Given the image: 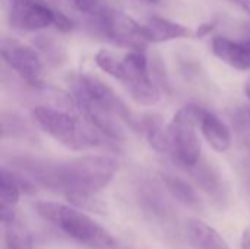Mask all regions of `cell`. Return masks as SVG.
<instances>
[{
    "instance_id": "5",
    "label": "cell",
    "mask_w": 250,
    "mask_h": 249,
    "mask_svg": "<svg viewBox=\"0 0 250 249\" xmlns=\"http://www.w3.org/2000/svg\"><path fill=\"white\" fill-rule=\"evenodd\" d=\"M125 78L122 84L130 97L141 106H154L160 101V90L151 78L148 59L144 50H132L123 57Z\"/></svg>"
},
{
    "instance_id": "23",
    "label": "cell",
    "mask_w": 250,
    "mask_h": 249,
    "mask_svg": "<svg viewBox=\"0 0 250 249\" xmlns=\"http://www.w3.org/2000/svg\"><path fill=\"white\" fill-rule=\"evenodd\" d=\"M230 1L239 6L245 13H248L250 16V0H230Z\"/></svg>"
},
{
    "instance_id": "24",
    "label": "cell",
    "mask_w": 250,
    "mask_h": 249,
    "mask_svg": "<svg viewBox=\"0 0 250 249\" xmlns=\"http://www.w3.org/2000/svg\"><path fill=\"white\" fill-rule=\"evenodd\" d=\"M242 249H250V229H246L242 235Z\"/></svg>"
},
{
    "instance_id": "26",
    "label": "cell",
    "mask_w": 250,
    "mask_h": 249,
    "mask_svg": "<svg viewBox=\"0 0 250 249\" xmlns=\"http://www.w3.org/2000/svg\"><path fill=\"white\" fill-rule=\"evenodd\" d=\"M10 1H18V0H10ZM37 1H45V3H51V4H56V0H37Z\"/></svg>"
},
{
    "instance_id": "13",
    "label": "cell",
    "mask_w": 250,
    "mask_h": 249,
    "mask_svg": "<svg viewBox=\"0 0 250 249\" xmlns=\"http://www.w3.org/2000/svg\"><path fill=\"white\" fill-rule=\"evenodd\" d=\"M21 186L16 179L15 172L7 167H1L0 170V214L1 222L15 216V207L21 198Z\"/></svg>"
},
{
    "instance_id": "8",
    "label": "cell",
    "mask_w": 250,
    "mask_h": 249,
    "mask_svg": "<svg viewBox=\"0 0 250 249\" xmlns=\"http://www.w3.org/2000/svg\"><path fill=\"white\" fill-rule=\"evenodd\" d=\"M95 28L113 43L132 50H144L148 44L144 37L142 23H138L133 18L116 9L104 21L97 23Z\"/></svg>"
},
{
    "instance_id": "27",
    "label": "cell",
    "mask_w": 250,
    "mask_h": 249,
    "mask_svg": "<svg viewBox=\"0 0 250 249\" xmlns=\"http://www.w3.org/2000/svg\"><path fill=\"white\" fill-rule=\"evenodd\" d=\"M146 3H158L160 0H145Z\"/></svg>"
},
{
    "instance_id": "9",
    "label": "cell",
    "mask_w": 250,
    "mask_h": 249,
    "mask_svg": "<svg viewBox=\"0 0 250 249\" xmlns=\"http://www.w3.org/2000/svg\"><path fill=\"white\" fill-rule=\"evenodd\" d=\"M196 120L198 128L201 129L207 142L217 151L226 153L231 147V131L230 128L211 110H207L196 104L188 106Z\"/></svg>"
},
{
    "instance_id": "2",
    "label": "cell",
    "mask_w": 250,
    "mask_h": 249,
    "mask_svg": "<svg viewBox=\"0 0 250 249\" xmlns=\"http://www.w3.org/2000/svg\"><path fill=\"white\" fill-rule=\"evenodd\" d=\"M34 208L40 217L81 245L92 249H111L116 245L114 238L100 223L78 210V207L53 201H37Z\"/></svg>"
},
{
    "instance_id": "20",
    "label": "cell",
    "mask_w": 250,
    "mask_h": 249,
    "mask_svg": "<svg viewBox=\"0 0 250 249\" xmlns=\"http://www.w3.org/2000/svg\"><path fill=\"white\" fill-rule=\"evenodd\" d=\"M233 125L240 136H243L245 139H250V106H243L234 112Z\"/></svg>"
},
{
    "instance_id": "17",
    "label": "cell",
    "mask_w": 250,
    "mask_h": 249,
    "mask_svg": "<svg viewBox=\"0 0 250 249\" xmlns=\"http://www.w3.org/2000/svg\"><path fill=\"white\" fill-rule=\"evenodd\" d=\"M70 3L78 12L88 16L94 26L104 21L113 10V7L108 6L105 0H70Z\"/></svg>"
},
{
    "instance_id": "12",
    "label": "cell",
    "mask_w": 250,
    "mask_h": 249,
    "mask_svg": "<svg viewBox=\"0 0 250 249\" xmlns=\"http://www.w3.org/2000/svg\"><path fill=\"white\" fill-rule=\"evenodd\" d=\"M185 229L189 241L196 249H231L214 227L199 219L188 220Z\"/></svg>"
},
{
    "instance_id": "15",
    "label": "cell",
    "mask_w": 250,
    "mask_h": 249,
    "mask_svg": "<svg viewBox=\"0 0 250 249\" xmlns=\"http://www.w3.org/2000/svg\"><path fill=\"white\" fill-rule=\"evenodd\" d=\"M161 181L167 191L183 205L192 208V210H201L202 208V200L196 189L188 183L185 179L174 176L171 173H161Z\"/></svg>"
},
{
    "instance_id": "7",
    "label": "cell",
    "mask_w": 250,
    "mask_h": 249,
    "mask_svg": "<svg viewBox=\"0 0 250 249\" xmlns=\"http://www.w3.org/2000/svg\"><path fill=\"white\" fill-rule=\"evenodd\" d=\"M57 10L59 9L56 4L51 3L37 0H18L10 1L7 16L13 28L25 32H34L54 26Z\"/></svg>"
},
{
    "instance_id": "25",
    "label": "cell",
    "mask_w": 250,
    "mask_h": 249,
    "mask_svg": "<svg viewBox=\"0 0 250 249\" xmlns=\"http://www.w3.org/2000/svg\"><path fill=\"white\" fill-rule=\"evenodd\" d=\"M245 94L248 95V98L250 100V78L245 82Z\"/></svg>"
},
{
    "instance_id": "19",
    "label": "cell",
    "mask_w": 250,
    "mask_h": 249,
    "mask_svg": "<svg viewBox=\"0 0 250 249\" xmlns=\"http://www.w3.org/2000/svg\"><path fill=\"white\" fill-rule=\"evenodd\" d=\"M64 195L73 207H78L81 210H88L92 213H104L105 211L104 203L101 200H98L95 197V194H92V192H67Z\"/></svg>"
},
{
    "instance_id": "3",
    "label": "cell",
    "mask_w": 250,
    "mask_h": 249,
    "mask_svg": "<svg viewBox=\"0 0 250 249\" xmlns=\"http://www.w3.org/2000/svg\"><path fill=\"white\" fill-rule=\"evenodd\" d=\"M32 117L47 135L73 151H86L100 145L95 128L83 126L63 110L38 106L32 110Z\"/></svg>"
},
{
    "instance_id": "22",
    "label": "cell",
    "mask_w": 250,
    "mask_h": 249,
    "mask_svg": "<svg viewBox=\"0 0 250 249\" xmlns=\"http://www.w3.org/2000/svg\"><path fill=\"white\" fill-rule=\"evenodd\" d=\"M212 29H214V25H212V23H202V25H199V28H198V31H196V37H205V35H208Z\"/></svg>"
},
{
    "instance_id": "21",
    "label": "cell",
    "mask_w": 250,
    "mask_h": 249,
    "mask_svg": "<svg viewBox=\"0 0 250 249\" xmlns=\"http://www.w3.org/2000/svg\"><path fill=\"white\" fill-rule=\"evenodd\" d=\"M54 26H56V29H59L60 32H70V31L73 29V21H72L66 13H63L62 10H57Z\"/></svg>"
},
{
    "instance_id": "10",
    "label": "cell",
    "mask_w": 250,
    "mask_h": 249,
    "mask_svg": "<svg viewBox=\"0 0 250 249\" xmlns=\"http://www.w3.org/2000/svg\"><path fill=\"white\" fill-rule=\"evenodd\" d=\"M211 50L223 63L237 70H250V41H236L218 35L212 38Z\"/></svg>"
},
{
    "instance_id": "18",
    "label": "cell",
    "mask_w": 250,
    "mask_h": 249,
    "mask_svg": "<svg viewBox=\"0 0 250 249\" xmlns=\"http://www.w3.org/2000/svg\"><path fill=\"white\" fill-rule=\"evenodd\" d=\"M95 63L97 66L105 72L107 75L113 76L117 81H123L125 78V66H123V59L120 60L113 51L101 48L95 54Z\"/></svg>"
},
{
    "instance_id": "16",
    "label": "cell",
    "mask_w": 250,
    "mask_h": 249,
    "mask_svg": "<svg viewBox=\"0 0 250 249\" xmlns=\"http://www.w3.org/2000/svg\"><path fill=\"white\" fill-rule=\"evenodd\" d=\"M3 225H4L6 249H34V242L29 230L18 219L16 214L4 220Z\"/></svg>"
},
{
    "instance_id": "11",
    "label": "cell",
    "mask_w": 250,
    "mask_h": 249,
    "mask_svg": "<svg viewBox=\"0 0 250 249\" xmlns=\"http://www.w3.org/2000/svg\"><path fill=\"white\" fill-rule=\"evenodd\" d=\"M142 29L148 44L183 40L193 35V31L190 28L161 16H151L145 23H142Z\"/></svg>"
},
{
    "instance_id": "14",
    "label": "cell",
    "mask_w": 250,
    "mask_h": 249,
    "mask_svg": "<svg viewBox=\"0 0 250 249\" xmlns=\"http://www.w3.org/2000/svg\"><path fill=\"white\" fill-rule=\"evenodd\" d=\"M193 179L196 181L198 186L207 192L209 197L215 198V200H223L226 189H224V182L223 178L220 176V173L208 163L201 161L198 164H195L193 167L189 169Z\"/></svg>"
},
{
    "instance_id": "1",
    "label": "cell",
    "mask_w": 250,
    "mask_h": 249,
    "mask_svg": "<svg viewBox=\"0 0 250 249\" xmlns=\"http://www.w3.org/2000/svg\"><path fill=\"white\" fill-rule=\"evenodd\" d=\"M13 170L29 178L37 186L67 192H92L104 189L117 172V163L108 156H83L70 160H45L15 157Z\"/></svg>"
},
{
    "instance_id": "6",
    "label": "cell",
    "mask_w": 250,
    "mask_h": 249,
    "mask_svg": "<svg viewBox=\"0 0 250 249\" xmlns=\"http://www.w3.org/2000/svg\"><path fill=\"white\" fill-rule=\"evenodd\" d=\"M0 54L4 63L31 87L41 88L44 85L42 59L35 48L15 38H1Z\"/></svg>"
},
{
    "instance_id": "4",
    "label": "cell",
    "mask_w": 250,
    "mask_h": 249,
    "mask_svg": "<svg viewBox=\"0 0 250 249\" xmlns=\"http://www.w3.org/2000/svg\"><path fill=\"white\" fill-rule=\"evenodd\" d=\"M196 120L186 106L180 109L168 123V154L183 167L190 169L201 160V141L196 134Z\"/></svg>"
}]
</instances>
